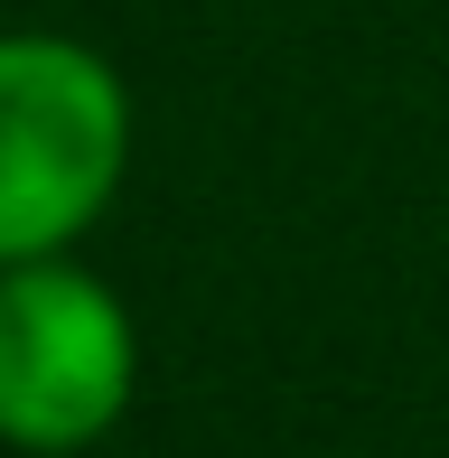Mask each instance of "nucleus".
<instances>
[{"mask_svg":"<svg viewBox=\"0 0 449 458\" xmlns=\"http://www.w3.org/2000/svg\"><path fill=\"white\" fill-rule=\"evenodd\" d=\"M131 309L66 253L0 272V440L66 458L131 411Z\"/></svg>","mask_w":449,"mask_h":458,"instance_id":"nucleus-2","label":"nucleus"},{"mask_svg":"<svg viewBox=\"0 0 449 458\" xmlns=\"http://www.w3.org/2000/svg\"><path fill=\"white\" fill-rule=\"evenodd\" d=\"M131 169V94L85 38H0V272L47 262Z\"/></svg>","mask_w":449,"mask_h":458,"instance_id":"nucleus-1","label":"nucleus"}]
</instances>
